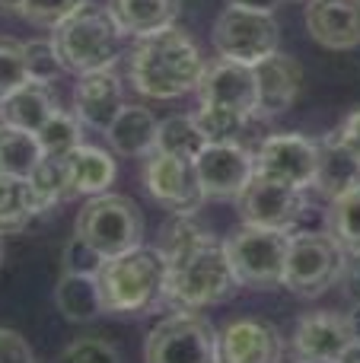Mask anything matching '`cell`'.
Returning <instances> with one entry per match:
<instances>
[{
    "label": "cell",
    "instance_id": "obj_15",
    "mask_svg": "<svg viewBox=\"0 0 360 363\" xmlns=\"http://www.w3.org/2000/svg\"><path fill=\"white\" fill-rule=\"evenodd\" d=\"M284 341L271 322L233 319L217 332V363H281Z\"/></svg>",
    "mask_w": 360,
    "mask_h": 363
},
{
    "label": "cell",
    "instance_id": "obj_20",
    "mask_svg": "<svg viewBox=\"0 0 360 363\" xmlns=\"http://www.w3.org/2000/svg\"><path fill=\"white\" fill-rule=\"evenodd\" d=\"M313 185L329 201L360 188V157H354L338 140V134L316 140V179H313Z\"/></svg>",
    "mask_w": 360,
    "mask_h": 363
},
{
    "label": "cell",
    "instance_id": "obj_9",
    "mask_svg": "<svg viewBox=\"0 0 360 363\" xmlns=\"http://www.w3.org/2000/svg\"><path fill=\"white\" fill-rule=\"evenodd\" d=\"M214 51L227 61H240L255 67L268 55L278 51L281 32L271 13L246 10V6H227L214 23Z\"/></svg>",
    "mask_w": 360,
    "mask_h": 363
},
{
    "label": "cell",
    "instance_id": "obj_10",
    "mask_svg": "<svg viewBox=\"0 0 360 363\" xmlns=\"http://www.w3.org/2000/svg\"><path fill=\"white\" fill-rule=\"evenodd\" d=\"M242 223L249 226H268V230H284L291 233L297 220L306 211L303 188H293L287 182L268 179V176H252L242 194L236 198Z\"/></svg>",
    "mask_w": 360,
    "mask_h": 363
},
{
    "label": "cell",
    "instance_id": "obj_39",
    "mask_svg": "<svg viewBox=\"0 0 360 363\" xmlns=\"http://www.w3.org/2000/svg\"><path fill=\"white\" fill-rule=\"evenodd\" d=\"M344 294L351 296V303H360V249L344 252V271H342Z\"/></svg>",
    "mask_w": 360,
    "mask_h": 363
},
{
    "label": "cell",
    "instance_id": "obj_18",
    "mask_svg": "<svg viewBox=\"0 0 360 363\" xmlns=\"http://www.w3.org/2000/svg\"><path fill=\"white\" fill-rule=\"evenodd\" d=\"M125 108V93H121L118 77L108 70H93L83 74L74 86V112L80 125L93 128V131H108L115 115Z\"/></svg>",
    "mask_w": 360,
    "mask_h": 363
},
{
    "label": "cell",
    "instance_id": "obj_26",
    "mask_svg": "<svg viewBox=\"0 0 360 363\" xmlns=\"http://www.w3.org/2000/svg\"><path fill=\"white\" fill-rule=\"evenodd\" d=\"M42 211L45 207L29 179L0 176V233H23Z\"/></svg>",
    "mask_w": 360,
    "mask_h": 363
},
{
    "label": "cell",
    "instance_id": "obj_13",
    "mask_svg": "<svg viewBox=\"0 0 360 363\" xmlns=\"http://www.w3.org/2000/svg\"><path fill=\"white\" fill-rule=\"evenodd\" d=\"M195 169L204 198L236 201L255 176V153H249L242 144H208L195 157Z\"/></svg>",
    "mask_w": 360,
    "mask_h": 363
},
{
    "label": "cell",
    "instance_id": "obj_42",
    "mask_svg": "<svg viewBox=\"0 0 360 363\" xmlns=\"http://www.w3.org/2000/svg\"><path fill=\"white\" fill-rule=\"evenodd\" d=\"M23 4L26 0H0V13H6V16H23Z\"/></svg>",
    "mask_w": 360,
    "mask_h": 363
},
{
    "label": "cell",
    "instance_id": "obj_45",
    "mask_svg": "<svg viewBox=\"0 0 360 363\" xmlns=\"http://www.w3.org/2000/svg\"><path fill=\"white\" fill-rule=\"evenodd\" d=\"M0 262H4V233H0Z\"/></svg>",
    "mask_w": 360,
    "mask_h": 363
},
{
    "label": "cell",
    "instance_id": "obj_44",
    "mask_svg": "<svg viewBox=\"0 0 360 363\" xmlns=\"http://www.w3.org/2000/svg\"><path fill=\"white\" fill-rule=\"evenodd\" d=\"M338 363H360V345H357V341L342 354V360H338Z\"/></svg>",
    "mask_w": 360,
    "mask_h": 363
},
{
    "label": "cell",
    "instance_id": "obj_35",
    "mask_svg": "<svg viewBox=\"0 0 360 363\" xmlns=\"http://www.w3.org/2000/svg\"><path fill=\"white\" fill-rule=\"evenodd\" d=\"M61 363H121V354L102 338H77L61 351Z\"/></svg>",
    "mask_w": 360,
    "mask_h": 363
},
{
    "label": "cell",
    "instance_id": "obj_38",
    "mask_svg": "<svg viewBox=\"0 0 360 363\" xmlns=\"http://www.w3.org/2000/svg\"><path fill=\"white\" fill-rule=\"evenodd\" d=\"M0 363H35L29 341L10 328H0Z\"/></svg>",
    "mask_w": 360,
    "mask_h": 363
},
{
    "label": "cell",
    "instance_id": "obj_30",
    "mask_svg": "<svg viewBox=\"0 0 360 363\" xmlns=\"http://www.w3.org/2000/svg\"><path fill=\"white\" fill-rule=\"evenodd\" d=\"M35 140L42 147V157H67L74 153L77 147L83 144L80 140V118L64 108H57L48 121L35 131Z\"/></svg>",
    "mask_w": 360,
    "mask_h": 363
},
{
    "label": "cell",
    "instance_id": "obj_12",
    "mask_svg": "<svg viewBox=\"0 0 360 363\" xmlns=\"http://www.w3.org/2000/svg\"><path fill=\"white\" fill-rule=\"evenodd\" d=\"M198 99L201 106H214V108H230V112L252 118L259 115V86H255V67L240 61H217L204 64V74L198 80Z\"/></svg>",
    "mask_w": 360,
    "mask_h": 363
},
{
    "label": "cell",
    "instance_id": "obj_41",
    "mask_svg": "<svg viewBox=\"0 0 360 363\" xmlns=\"http://www.w3.org/2000/svg\"><path fill=\"white\" fill-rule=\"evenodd\" d=\"M230 6H246V10H261V13H271L278 6V0H227Z\"/></svg>",
    "mask_w": 360,
    "mask_h": 363
},
{
    "label": "cell",
    "instance_id": "obj_7",
    "mask_svg": "<svg viewBox=\"0 0 360 363\" xmlns=\"http://www.w3.org/2000/svg\"><path fill=\"white\" fill-rule=\"evenodd\" d=\"M344 271V249L335 242L332 233H291V249H287L284 284L291 294L313 300L322 296L342 281Z\"/></svg>",
    "mask_w": 360,
    "mask_h": 363
},
{
    "label": "cell",
    "instance_id": "obj_5",
    "mask_svg": "<svg viewBox=\"0 0 360 363\" xmlns=\"http://www.w3.org/2000/svg\"><path fill=\"white\" fill-rule=\"evenodd\" d=\"M287 249H291V233L268 230V226H249V223H242L236 233H230L227 242H223L236 284L255 290H274L284 284Z\"/></svg>",
    "mask_w": 360,
    "mask_h": 363
},
{
    "label": "cell",
    "instance_id": "obj_46",
    "mask_svg": "<svg viewBox=\"0 0 360 363\" xmlns=\"http://www.w3.org/2000/svg\"><path fill=\"white\" fill-rule=\"evenodd\" d=\"M297 363H306V360H297Z\"/></svg>",
    "mask_w": 360,
    "mask_h": 363
},
{
    "label": "cell",
    "instance_id": "obj_2",
    "mask_svg": "<svg viewBox=\"0 0 360 363\" xmlns=\"http://www.w3.org/2000/svg\"><path fill=\"white\" fill-rule=\"evenodd\" d=\"M166 274H169V264H166L163 252L147 249V245L102 258L99 271H96V284H99L106 313L112 315L150 313L166 294Z\"/></svg>",
    "mask_w": 360,
    "mask_h": 363
},
{
    "label": "cell",
    "instance_id": "obj_6",
    "mask_svg": "<svg viewBox=\"0 0 360 363\" xmlns=\"http://www.w3.org/2000/svg\"><path fill=\"white\" fill-rule=\"evenodd\" d=\"M77 236L93 245L102 258L131 252L144 242V217L125 194H96L77 213Z\"/></svg>",
    "mask_w": 360,
    "mask_h": 363
},
{
    "label": "cell",
    "instance_id": "obj_32",
    "mask_svg": "<svg viewBox=\"0 0 360 363\" xmlns=\"http://www.w3.org/2000/svg\"><path fill=\"white\" fill-rule=\"evenodd\" d=\"M29 80V67H26V42L13 35H0V102L23 89Z\"/></svg>",
    "mask_w": 360,
    "mask_h": 363
},
{
    "label": "cell",
    "instance_id": "obj_25",
    "mask_svg": "<svg viewBox=\"0 0 360 363\" xmlns=\"http://www.w3.org/2000/svg\"><path fill=\"white\" fill-rule=\"evenodd\" d=\"M67 166H70V188L77 194H106L108 185L115 182V160L108 157L99 147L80 144L74 153H67Z\"/></svg>",
    "mask_w": 360,
    "mask_h": 363
},
{
    "label": "cell",
    "instance_id": "obj_16",
    "mask_svg": "<svg viewBox=\"0 0 360 363\" xmlns=\"http://www.w3.org/2000/svg\"><path fill=\"white\" fill-rule=\"evenodd\" d=\"M351 345L354 335L342 313H306L293 332V351L306 363H338Z\"/></svg>",
    "mask_w": 360,
    "mask_h": 363
},
{
    "label": "cell",
    "instance_id": "obj_4",
    "mask_svg": "<svg viewBox=\"0 0 360 363\" xmlns=\"http://www.w3.org/2000/svg\"><path fill=\"white\" fill-rule=\"evenodd\" d=\"M121 29L108 16L106 6L83 0L70 16L51 29V45L61 57L64 70L83 77L93 70H108L118 57Z\"/></svg>",
    "mask_w": 360,
    "mask_h": 363
},
{
    "label": "cell",
    "instance_id": "obj_22",
    "mask_svg": "<svg viewBox=\"0 0 360 363\" xmlns=\"http://www.w3.org/2000/svg\"><path fill=\"white\" fill-rule=\"evenodd\" d=\"M108 16L121 29V35H147L172 26L179 13V0H106Z\"/></svg>",
    "mask_w": 360,
    "mask_h": 363
},
{
    "label": "cell",
    "instance_id": "obj_19",
    "mask_svg": "<svg viewBox=\"0 0 360 363\" xmlns=\"http://www.w3.org/2000/svg\"><path fill=\"white\" fill-rule=\"evenodd\" d=\"M255 86H259V115L271 118L297 102L300 86H303V70L291 55L274 51L255 64Z\"/></svg>",
    "mask_w": 360,
    "mask_h": 363
},
{
    "label": "cell",
    "instance_id": "obj_14",
    "mask_svg": "<svg viewBox=\"0 0 360 363\" xmlns=\"http://www.w3.org/2000/svg\"><path fill=\"white\" fill-rule=\"evenodd\" d=\"M255 176L310 188L316 179V140L303 134H271L255 150Z\"/></svg>",
    "mask_w": 360,
    "mask_h": 363
},
{
    "label": "cell",
    "instance_id": "obj_36",
    "mask_svg": "<svg viewBox=\"0 0 360 363\" xmlns=\"http://www.w3.org/2000/svg\"><path fill=\"white\" fill-rule=\"evenodd\" d=\"M80 4L83 0H26L23 19L32 26H48V29H55V26L61 23L64 16H70Z\"/></svg>",
    "mask_w": 360,
    "mask_h": 363
},
{
    "label": "cell",
    "instance_id": "obj_31",
    "mask_svg": "<svg viewBox=\"0 0 360 363\" xmlns=\"http://www.w3.org/2000/svg\"><path fill=\"white\" fill-rule=\"evenodd\" d=\"M329 233L344 252L360 249V188L332 201L329 211Z\"/></svg>",
    "mask_w": 360,
    "mask_h": 363
},
{
    "label": "cell",
    "instance_id": "obj_23",
    "mask_svg": "<svg viewBox=\"0 0 360 363\" xmlns=\"http://www.w3.org/2000/svg\"><path fill=\"white\" fill-rule=\"evenodd\" d=\"M57 112L55 96H51L48 83H26L23 89H16L13 96H6L0 102V121L13 128L35 134L51 115Z\"/></svg>",
    "mask_w": 360,
    "mask_h": 363
},
{
    "label": "cell",
    "instance_id": "obj_3",
    "mask_svg": "<svg viewBox=\"0 0 360 363\" xmlns=\"http://www.w3.org/2000/svg\"><path fill=\"white\" fill-rule=\"evenodd\" d=\"M166 264H169V274H166L163 303L176 309L214 306V303L230 300L240 287L230 271L223 242H217L214 236H204L198 245H191L189 252Z\"/></svg>",
    "mask_w": 360,
    "mask_h": 363
},
{
    "label": "cell",
    "instance_id": "obj_8",
    "mask_svg": "<svg viewBox=\"0 0 360 363\" xmlns=\"http://www.w3.org/2000/svg\"><path fill=\"white\" fill-rule=\"evenodd\" d=\"M144 363H217V328L191 309L166 315L147 335Z\"/></svg>",
    "mask_w": 360,
    "mask_h": 363
},
{
    "label": "cell",
    "instance_id": "obj_43",
    "mask_svg": "<svg viewBox=\"0 0 360 363\" xmlns=\"http://www.w3.org/2000/svg\"><path fill=\"white\" fill-rule=\"evenodd\" d=\"M348 325H351V335H354V341L360 345V303H354V309L348 313Z\"/></svg>",
    "mask_w": 360,
    "mask_h": 363
},
{
    "label": "cell",
    "instance_id": "obj_34",
    "mask_svg": "<svg viewBox=\"0 0 360 363\" xmlns=\"http://www.w3.org/2000/svg\"><path fill=\"white\" fill-rule=\"evenodd\" d=\"M26 67H29V80L32 83H55L57 74L64 70L61 57H57L55 45L48 42H26Z\"/></svg>",
    "mask_w": 360,
    "mask_h": 363
},
{
    "label": "cell",
    "instance_id": "obj_24",
    "mask_svg": "<svg viewBox=\"0 0 360 363\" xmlns=\"http://www.w3.org/2000/svg\"><path fill=\"white\" fill-rule=\"evenodd\" d=\"M55 306L70 322H93L106 313L96 274H61L55 287Z\"/></svg>",
    "mask_w": 360,
    "mask_h": 363
},
{
    "label": "cell",
    "instance_id": "obj_29",
    "mask_svg": "<svg viewBox=\"0 0 360 363\" xmlns=\"http://www.w3.org/2000/svg\"><path fill=\"white\" fill-rule=\"evenodd\" d=\"M29 182H32V188H35V194H38L45 211L74 198L67 157H42V163L35 166V172L29 176Z\"/></svg>",
    "mask_w": 360,
    "mask_h": 363
},
{
    "label": "cell",
    "instance_id": "obj_11",
    "mask_svg": "<svg viewBox=\"0 0 360 363\" xmlns=\"http://www.w3.org/2000/svg\"><path fill=\"white\" fill-rule=\"evenodd\" d=\"M144 185H147V191H150V198L172 213H195L198 207L208 201L204 198L201 179H198L195 160L172 157V153L153 150L150 157H147Z\"/></svg>",
    "mask_w": 360,
    "mask_h": 363
},
{
    "label": "cell",
    "instance_id": "obj_28",
    "mask_svg": "<svg viewBox=\"0 0 360 363\" xmlns=\"http://www.w3.org/2000/svg\"><path fill=\"white\" fill-rule=\"evenodd\" d=\"M204 147H208V138L201 134L195 115H169L166 121H159V131H157V150L159 153L195 160Z\"/></svg>",
    "mask_w": 360,
    "mask_h": 363
},
{
    "label": "cell",
    "instance_id": "obj_17",
    "mask_svg": "<svg viewBox=\"0 0 360 363\" xmlns=\"http://www.w3.org/2000/svg\"><path fill=\"white\" fill-rule=\"evenodd\" d=\"M306 32L329 51L360 45V0H306Z\"/></svg>",
    "mask_w": 360,
    "mask_h": 363
},
{
    "label": "cell",
    "instance_id": "obj_37",
    "mask_svg": "<svg viewBox=\"0 0 360 363\" xmlns=\"http://www.w3.org/2000/svg\"><path fill=\"white\" fill-rule=\"evenodd\" d=\"M99 264H102V255L74 233V236L67 239V245H64L61 271H64V274H96V271H99Z\"/></svg>",
    "mask_w": 360,
    "mask_h": 363
},
{
    "label": "cell",
    "instance_id": "obj_1",
    "mask_svg": "<svg viewBox=\"0 0 360 363\" xmlns=\"http://www.w3.org/2000/svg\"><path fill=\"white\" fill-rule=\"evenodd\" d=\"M201 74V51L191 42V35H185L176 26L140 35L128 57V77L147 99H179L198 89Z\"/></svg>",
    "mask_w": 360,
    "mask_h": 363
},
{
    "label": "cell",
    "instance_id": "obj_40",
    "mask_svg": "<svg viewBox=\"0 0 360 363\" xmlns=\"http://www.w3.org/2000/svg\"><path fill=\"white\" fill-rule=\"evenodd\" d=\"M335 134H338V140H342V144L354 153V157H360V108H357V112H351L348 118L342 121V128H338Z\"/></svg>",
    "mask_w": 360,
    "mask_h": 363
},
{
    "label": "cell",
    "instance_id": "obj_33",
    "mask_svg": "<svg viewBox=\"0 0 360 363\" xmlns=\"http://www.w3.org/2000/svg\"><path fill=\"white\" fill-rule=\"evenodd\" d=\"M195 121H198V128H201V134L208 138V144H240V134L249 118L230 112V108L201 106L195 112Z\"/></svg>",
    "mask_w": 360,
    "mask_h": 363
},
{
    "label": "cell",
    "instance_id": "obj_21",
    "mask_svg": "<svg viewBox=\"0 0 360 363\" xmlns=\"http://www.w3.org/2000/svg\"><path fill=\"white\" fill-rule=\"evenodd\" d=\"M157 131H159V121L153 118L150 108L144 106H125L115 121L108 125L106 138L108 147H112L118 157H150L157 150Z\"/></svg>",
    "mask_w": 360,
    "mask_h": 363
},
{
    "label": "cell",
    "instance_id": "obj_27",
    "mask_svg": "<svg viewBox=\"0 0 360 363\" xmlns=\"http://www.w3.org/2000/svg\"><path fill=\"white\" fill-rule=\"evenodd\" d=\"M38 163H42V147L35 134L0 121V176L29 179Z\"/></svg>",
    "mask_w": 360,
    "mask_h": 363
}]
</instances>
